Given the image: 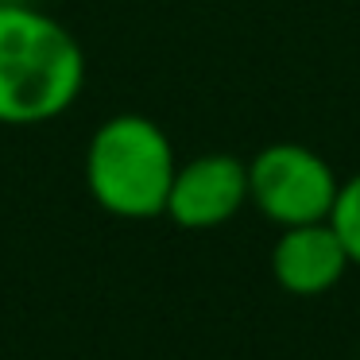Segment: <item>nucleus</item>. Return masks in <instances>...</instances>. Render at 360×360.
Masks as SVG:
<instances>
[{
  "mask_svg": "<svg viewBox=\"0 0 360 360\" xmlns=\"http://www.w3.org/2000/svg\"><path fill=\"white\" fill-rule=\"evenodd\" d=\"M86 55L51 12L0 4V124L27 128L55 120L78 101Z\"/></svg>",
  "mask_w": 360,
  "mask_h": 360,
  "instance_id": "1",
  "label": "nucleus"
},
{
  "mask_svg": "<svg viewBox=\"0 0 360 360\" xmlns=\"http://www.w3.org/2000/svg\"><path fill=\"white\" fill-rule=\"evenodd\" d=\"M174 148L155 120L140 112L109 117L86 148V190L105 213L148 221L167 210L174 182Z\"/></svg>",
  "mask_w": 360,
  "mask_h": 360,
  "instance_id": "2",
  "label": "nucleus"
},
{
  "mask_svg": "<svg viewBox=\"0 0 360 360\" xmlns=\"http://www.w3.org/2000/svg\"><path fill=\"white\" fill-rule=\"evenodd\" d=\"M337 190L333 167L302 143H271L248 163V202L283 229L329 221Z\"/></svg>",
  "mask_w": 360,
  "mask_h": 360,
  "instance_id": "3",
  "label": "nucleus"
},
{
  "mask_svg": "<svg viewBox=\"0 0 360 360\" xmlns=\"http://www.w3.org/2000/svg\"><path fill=\"white\" fill-rule=\"evenodd\" d=\"M244 202H248V163L213 151L174 171L163 213L179 229H217L233 221Z\"/></svg>",
  "mask_w": 360,
  "mask_h": 360,
  "instance_id": "4",
  "label": "nucleus"
},
{
  "mask_svg": "<svg viewBox=\"0 0 360 360\" xmlns=\"http://www.w3.org/2000/svg\"><path fill=\"white\" fill-rule=\"evenodd\" d=\"M349 252L329 221H310V225H290L279 233L271 248V275L287 295L314 298L326 295L341 283L349 271Z\"/></svg>",
  "mask_w": 360,
  "mask_h": 360,
  "instance_id": "5",
  "label": "nucleus"
},
{
  "mask_svg": "<svg viewBox=\"0 0 360 360\" xmlns=\"http://www.w3.org/2000/svg\"><path fill=\"white\" fill-rule=\"evenodd\" d=\"M329 225L337 229L349 259L360 267V174H352L349 182H341L337 202H333V210H329Z\"/></svg>",
  "mask_w": 360,
  "mask_h": 360,
  "instance_id": "6",
  "label": "nucleus"
}]
</instances>
